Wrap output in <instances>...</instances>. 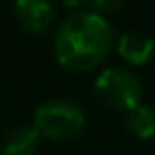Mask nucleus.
<instances>
[{
  "label": "nucleus",
  "mask_w": 155,
  "mask_h": 155,
  "mask_svg": "<svg viewBox=\"0 0 155 155\" xmlns=\"http://www.w3.org/2000/svg\"><path fill=\"white\" fill-rule=\"evenodd\" d=\"M41 136L32 125H21L15 127L7 134L2 142V153L5 155H34L38 151Z\"/></svg>",
  "instance_id": "7"
},
{
  "label": "nucleus",
  "mask_w": 155,
  "mask_h": 155,
  "mask_svg": "<svg viewBox=\"0 0 155 155\" xmlns=\"http://www.w3.org/2000/svg\"><path fill=\"white\" fill-rule=\"evenodd\" d=\"M68 7H74L79 11H89V13H96V15H110V13H117L125 0H66Z\"/></svg>",
  "instance_id": "8"
},
{
  "label": "nucleus",
  "mask_w": 155,
  "mask_h": 155,
  "mask_svg": "<svg viewBox=\"0 0 155 155\" xmlns=\"http://www.w3.org/2000/svg\"><path fill=\"white\" fill-rule=\"evenodd\" d=\"M115 49H117L119 58H123L127 64L144 66L155 55V38L140 30H127L117 38Z\"/></svg>",
  "instance_id": "5"
},
{
  "label": "nucleus",
  "mask_w": 155,
  "mask_h": 155,
  "mask_svg": "<svg viewBox=\"0 0 155 155\" xmlns=\"http://www.w3.org/2000/svg\"><path fill=\"white\" fill-rule=\"evenodd\" d=\"M32 127L41 138L66 142L77 138L85 127V113L83 108L66 98H53L41 104L34 110Z\"/></svg>",
  "instance_id": "2"
},
{
  "label": "nucleus",
  "mask_w": 155,
  "mask_h": 155,
  "mask_svg": "<svg viewBox=\"0 0 155 155\" xmlns=\"http://www.w3.org/2000/svg\"><path fill=\"white\" fill-rule=\"evenodd\" d=\"M115 34L106 17L77 11L68 15L53 38V55L68 72H89L98 68L113 51Z\"/></svg>",
  "instance_id": "1"
},
{
  "label": "nucleus",
  "mask_w": 155,
  "mask_h": 155,
  "mask_svg": "<svg viewBox=\"0 0 155 155\" xmlns=\"http://www.w3.org/2000/svg\"><path fill=\"white\" fill-rule=\"evenodd\" d=\"M125 130L136 140H151L155 138V108L149 104H136L125 113Z\"/></svg>",
  "instance_id": "6"
},
{
  "label": "nucleus",
  "mask_w": 155,
  "mask_h": 155,
  "mask_svg": "<svg viewBox=\"0 0 155 155\" xmlns=\"http://www.w3.org/2000/svg\"><path fill=\"white\" fill-rule=\"evenodd\" d=\"M13 13L17 26L28 34H45L55 24V5L51 0H15Z\"/></svg>",
  "instance_id": "4"
},
{
  "label": "nucleus",
  "mask_w": 155,
  "mask_h": 155,
  "mask_svg": "<svg viewBox=\"0 0 155 155\" xmlns=\"http://www.w3.org/2000/svg\"><path fill=\"white\" fill-rule=\"evenodd\" d=\"M94 94L104 106L127 113L130 108L140 104L142 83L132 70L110 66L98 74V79L94 83Z\"/></svg>",
  "instance_id": "3"
}]
</instances>
